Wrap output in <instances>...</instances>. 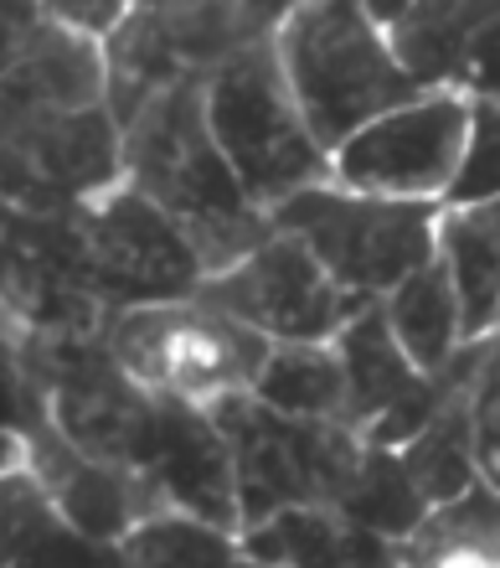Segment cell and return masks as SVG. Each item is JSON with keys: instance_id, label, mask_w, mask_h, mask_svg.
I'll return each mask as SVG.
<instances>
[{"instance_id": "obj_1", "label": "cell", "mask_w": 500, "mask_h": 568, "mask_svg": "<svg viewBox=\"0 0 500 568\" xmlns=\"http://www.w3.org/2000/svg\"><path fill=\"white\" fill-rule=\"evenodd\" d=\"M124 165L134 186L165 217H176L202 270H233L268 239V223L253 212V196L212 140L206 78H181L140 104V114L124 124Z\"/></svg>"}, {"instance_id": "obj_2", "label": "cell", "mask_w": 500, "mask_h": 568, "mask_svg": "<svg viewBox=\"0 0 500 568\" xmlns=\"http://www.w3.org/2000/svg\"><path fill=\"white\" fill-rule=\"evenodd\" d=\"M274 47L309 135L325 150L351 140L387 109L418 99V78L402 68L367 0H299L284 16Z\"/></svg>"}, {"instance_id": "obj_3", "label": "cell", "mask_w": 500, "mask_h": 568, "mask_svg": "<svg viewBox=\"0 0 500 568\" xmlns=\"http://www.w3.org/2000/svg\"><path fill=\"white\" fill-rule=\"evenodd\" d=\"M206 124L212 140L227 155L233 176L258 207H279L284 196L320 186L325 145L309 135L299 99L289 89V73L279 62V47L258 37L212 68L206 78Z\"/></svg>"}, {"instance_id": "obj_4", "label": "cell", "mask_w": 500, "mask_h": 568, "mask_svg": "<svg viewBox=\"0 0 500 568\" xmlns=\"http://www.w3.org/2000/svg\"><path fill=\"white\" fill-rule=\"evenodd\" d=\"M206 414L227 434L237 470V511L243 527L264 523L268 511L299 501H336L351 480L361 449L346 419H309L264 404L253 388L217 393Z\"/></svg>"}, {"instance_id": "obj_5", "label": "cell", "mask_w": 500, "mask_h": 568, "mask_svg": "<svg viewBox=\"0 0 500 568\" xmlns=\"http://www.w3.org/2000/svg\"><path fill=\"white\" fill-rule=\"evenodd\" d=\"M274 227L305 239L346 295H382L439 254V207L428 196L305 186L274 207Z\"/></svg>"}, {"instance_id": "obj_6", "label": "cell", "mask_w": 500, "mask_h": 568, "mask_svg": "<svg viewBox=\"0 0 500 568\" xmlns=\"http://www.w3.org/2000/svg\"><path fill=\"white\" fill-rule=\"evenodd\" d=\"M130 377H140L145 388L176 393V398H217L233 388H253L264 373L268 336L243 326L227 311H212L202 300V311H181L171 305H130L114 321V342H109Z\"/></svg>"}, {"instance_id": "obj_7", "label": "cell", "mask_w": 500, "mask_h": 568, "mask_svg": "<svg viewBox=\"0 0 500 568\" xmlns=\"http://www.w3.org/2000/svg\"><path fill=\"white\" fill-rule=\"evenodd\" d=\"M243 42V0H130L103 52L114 120L130 124L145 99L202 78Z\"/></svg>"}, {"instance_id": "obj_8", "label": "cell", "mask_w": 500, "mask_h": 568, "mask_svg": "<svg viewBox=\"0 0 500 568\" xmlns=\"http://www.w3.org/2000/svg\"><path fill=\"white\" fill-rule=\"evenodd\" d=\"M83 248H89L93 295L109 305H171L202 284V258L192 239L165 217L140 186H114L83 207Z\"/></svg>"}, {"instance_id": "obj_9", "label": "cell", "mask_w": 500, "mask_h": 568, "mask_svg": "<svg viewBox=\"0 0 500 568\" xmlns=\"http://www.w3.org/2000/svg\"><path fill=\"white\" fill-rule=\"evenodd\" d=\"M114 109H62L0 135V202L37 212H73L114 192L124 150Z\"/></svg>"}, {"instance_id": "obj_10", "label": "cell", "mask_w": 500, "mask_h": 568, "mask_svg": "<svg viewBox=\"0 0 500 568\" xmlns=\"http://www.w3.org/2000/svg\"><path fill=\"white\" fill-rule=\"evenodd\" d=\"M202 300L274 342H325L367 295H346L305 239L279 233L258 243L248 258H237L233 270L212 274Z\"/></svg>"}, {"instance_id": "obj_11", "label": "cell", "mask_w": 500, "mask_h": 568, "mask_svg": "<svg viewBox=\"0 0 500 568\" xmlns=\"http://www.w3.org/2000/svg\"><path fill=\"white\" fill-rule=\"evenodd\" d=\"M470 140V104L459 93L408 99L361 124L336 150V181L371 196H433L449 192Z\"/></svg>"}, {"instance_id": "obj_12", "label": "cell", "mask_w": 500, "mask_h": 568, "mask_svg": "<svg viewBox=\"0 0 500 568\" xmlns=\"http://www.w3.org/2000/svg\"><path fill=\"white\" fill-rule=\"evenodd\" d=\"M140 476L161 496L181 501L192 517H202V523H217V527H227V532L243 523L227 434L217 429L212 414L192 408V398L161 393L155 429H150V445H145V455H140Z\"/></svg>"}, {"instance_id": "obj_13", "label": "cell", "mask_w": 500, "mask_h": 568, "mask_svg": "<svg viewBox=\"0 0 500 568\" xmlns=\"http://www.w3.org/2000/svg\"><path fill=\"white\" fill-rule=\"evenodd\" d=\"M439 264L459 295V331L490 336L500 321V202H465L443 212Z\"/></svg>"}, {"instance_id": "obj_14", "label": "cell", "mask_w": 500, "mask_h": 568, "mask_svg": "<svg viewBox=\"0 0 500 568\" xmlns=\"http://www.w3.org/2000/svg\"><path fill=\"white\" fill-rule=\"evenodd\" d=\"M243 554L258 564H377L387 558V548L382 532L336 523L320 511V501H299V507H279L264 523H253Z\"/></svg>"}, {"instance_id": "obj_15", "label": "cell", "mask_w": 500, "mask_h": 568, "mask_svg": "<svg viewBox=\"0 0 500 568\" xmlns=\"http://www.w3.org/2000/svg\"><path fill=\"white\" fill-rule=\"evenodd\" d=\"M387 321H392L402 352L412 357L418 373H443L449 367L455 346L465 342V331H459V295L449 284V270L439 264V254L428 258L424 270H412L402 284H392Z\"/></svg>"}, {"instance_id": "obj_16", "label": "cell", "mask_w": 500, "mask_h": 568, "mask_svg": "<svg viewBox=\"0 0 500 568\" xmlns=\"http://www.w3.org/2000/svg\"><path fill=\"white\" fill-rule=\"evenodd\" d=\"M470 388L475 383H459L424 429L412 434L408 445L398 449L408 476L418 480V491L428 496V507H443L475 486V414H470Z\"/></svg>"}, {"instance_id": "obj_17", "label": "cell", "mask_w": 500, "mask_h": 568, "mask_svg": "<svg viewBox=\"0 0 500 568\" xmlns=\"http://www.w3.org/2000/svg\"><path fill=\"white\" fill-rule=\"evenodd\" d=\"M336 507L346 523L367 527V532L412 538V527L428 517V496L418 491V480L408 476L402 455H392V445H367L351 470V480L340 486Z\"/></svg>"}, {"instance_id": "obj_18", "label": "cell", "mask_w": 500, "mask_h": 568, "mask_svg": "<svg viewBox=\"0 0 500 568\" xmlns=\"http://www.w3.org/2000/svg\"><path fill=\"white\" fill-rule=\"evenodd\" d=\"M253 393L264 404L284 408V414H309V419H340L346 414V373H340L336 352H325L320 342L268 346Z\"/></svg>"}, {"instance_id": "obj_19", "label": "cell", "mask_w": 500, "mask_h": 568, "mask_svg": "<svg viewBox=\"0 0 500 568\" xmlns=\"http://www.w3.org/2000/svg\"><path fill=\"white\" fill-rule=\"evenodd\" d=\"M83 558L93 554L89 538H78L62 523L58 501L37 476L0 470V564H27V558Z\"/></svg>"}, {"instance_id": "obj_20", "label": "cell", "mask_w": 500, "mask_h": 568, "mask_svg": "<svg viewBox=\"0 0 500 568\" xmlns=\"http://www.w3.org/2000/svg\"><path fill=\"white\" fill-rule=\"evenodd\" d=\"M119 558L124 564H145V568H165V564H233V532L217 523H202L192 511L181 517H140V523L119 538Z\"/></svg>"}, {"instance_id": "obj_21", "label": "cell", "mask_w": 500, "mask_h": 568, "mask_svg": "<svg viewBox=\"0 0 500 568\" xmlns=\"http://www.w3.org/2000/svg\"><path fill=\"white\" fill-rule=\"evenodd\" d=\"M418 558H455V554H486L500 558V491L490 480H475L465 496L443 501L412 527Z\"/></svg>"}, {"instance_id": "obj_22", "label": "cell", "mask_w": 500, "mask_h": 568, "mask_svg": "<svg viewBox=\"0 0 500 568\" xmlns=\"http://www.w3.org/2000/svg\"><path fill=\"white\" fill-rule=\"evenodd\" d=\"M449 202H500V104L475 99L470 104V140L459 155V171L449 181Z\"/></svg>"}, {"instance_id": "obj_23", "label": "cell", "mask_w": 500, "mask_h": 568, "mask_svg": "<svg viewBox=\"0 0 500 568\" xmlns=\"http://www.w3.org/2000/svg\"><path fill=\"white\" fill-rule=\"evenodd\" d=\"M470 414H475V465L500 491V342H490L486 362L475 373Z\"/></svg>"}, {"instance_id": "obj_24", "label": "cell", "mask_w": 500, "mask_h": 568, "mask_svg": "<svg viewBox=\"0 0 500 568\" xmlns=\"http://www.w3.org/2000/svg\"><path fill=\"white\" fill-rule=\"evenodd\" d=\"M455 78L465 89H475V99H496L500 104V16H490L486 27H475L465 37Z\"/></svg>"}, {"instance_id": "obj_25", "label": "cell", "mask_w": 500, "mask_h": 568, "mask_svg": "<svg viewBox=\"0 0 500 568\" xmlns=\"http://www.w3.org/2000/svg\"><path fill=\"white\" fill-rule=\"evenodd\" d=\"M47 0H0V78L11 73L16 62L27 58V47L42 37L47 21Z\"/></svg>"}, {"instance_id": "obj_26", "label": "cell", "mask_w": 500, "mask_h": 568, "mask_svg": "<svg viewBox=\"0 0 500 568\" xmlns=\"http://www.w3.org/2000/svg\"><path fill=\"white\" fill-rule=\"evenodd\" d=\"M130 0H47V11L58 16L62 27H78V31H114L119 16H124Z\"/></svg>"}, {"instance_id": "obj_27", "label": "cell", "mask_w": 500, "mask_h": 568, "mask_svg": "<svg viewBox=\"0 0 500 568\" xmlns=\"http://www.w3.org/2000/svg\"><path fill=\"white\" fill-rule=\"evenodd\" d=\"M412 0H367V11L377 16V21H382V27H392V21H398L402 11H408Z\"/></svg>"}, {"instance_id": "obj_28", "label": "cell", "mask_w": 500, "mask_h": 568, "mask_svg": "<svg viewBox=\"0 0 500 568\" xmlns=\"http://www.w3.org/2000/svg\"><path fill=\"white\" fill-rule=\"evenodd\" d=\"M496 342H500V336H496Z\"/></svg>"}]
</instances>
